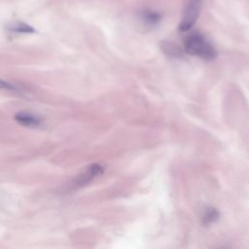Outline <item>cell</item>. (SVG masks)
I'll return each instance as SVG.
<instances>
[{"label": "cell", "mask_w": 249, "mask_h": 249, "mask_svg": "<svg viewBox=\"0 0 249 249\" xmlns=\"http://www.w3.org/2000/svg\"><path fill=\"white\" fill-rule=\"evenodd\" d=\"M184 46L189 54L199 56L205 60H212L217 55L214 47L199 32L191 33L186 38Z\"/></svg>", "instance_id": "1"}, {"label": "cell", "mask_w": 249, "mask_h": 249, "mask_svg": "<svg viewBox=\"0 0 249 249\" xmlns=\"http://www.w3.org/2000/svg\"><path fill=\"white\" fill-rule=\"evenodd\" d=\"M201 9V0H189L178 29L182 32L190 30L196 23Z\"/></svg>", "instance_id": "2"}, {"label": "cell", "mask_w": 249, "mask_h": 249, "mask_svg": "<svg viewBox=\"0 0 249 249\" xmlns=\"http://www.w3.org/2000/svg\"><path fill=\"white\" fill-rule=\"evenodd\" d=\"M103 172V167L100 164H92L90 165L81 176L76 180L75 187L79 188L84 185H87L89 182H90L94 177L98 176Z\"/></svg>", "instance_id": "3"}, {"label": "cell", "mask_w": 249, "mask_h": 249, "mask_svg": "<svg viewBox=\"0 0 249 249\" xmlns=\"http://www.w3.org/2000/svg\"><path fill=\"white\" fill-rule=\"evenodd\" d=\"M15 119L18 124L28 127H39L43 124V121L41 118L26 112L18 113L15 116Z\"/></svg>", "instance_id": "4"}, {"label": "cell", "mask_w": 249, "mask_h": 249, "mask_svg": "<svg viewBox=\"0 0 249 249\" xmlns=\"http://www.w3.org/2000/svg\"><path fill=\"white\" fill-rule=\"evenodd\" d=\"M140 18L145 24H147L149 26H153V25L158 24L160 21L161 16H160V14H159L155 11L144 10L140 14Z\"/></svg>", "instance_id": "5"}, {"label": "cell", "mask_w": 249, "mask_h": 249, "mask_svg": "<svg viewBox=\"0 0 249 249\" xmlns=\"http://www.w3.org/2000/svg\"><path fill=\"white\" fill-rule=\"evenodd\" d=\"M7 28H8V30H10L11 32H14V33H33V32H35V29L31 25H29L25 22L19 21V20L10 22L7 25Z\"/></svg>", "instance_id": "6"}, {"label": "cell", "mask_w": 249, "mask_h": 249, "mask_svg": "<svg viewBox=\"0 0 249 249\" xmlns=\"http://www.w3.org/2000/svg\"><path fill=\"white\" fill-rule=\"evenodd\" d=\"M218 217H219L218 212L215 209L210 208V209H207L205 211V214L203 216V221H204L205 224H209V223L215 222Z\"/></svg>", "instance_id": "7"}, {"label": "cell", "mask_w": 249, "mask_h": 249, "mask_svg": "<svg viewBox=\"0 0 249 249\" xmlns=\"http://www.w3.org/2000/svg\"><path fill=\"white\" fill-rule=\"evenodd\" d=\"M0 89H4L7 91H18L19 90L18 86L11 84L9 82L3 81V80H0Z\"/></svg>", "instance_id": "8"}, {"label": "cell", "mask_w": 249, "mask_h": 249, "mask_svg": "<svg viewBox=\"0 0 249 249\" xmlns=\"http://www.w3.org/2000/svg\"><path fill=\"white\" fill-rule=\"evenodd\" d=\"M163 48L166 50L167 53H170V54L176 55L180 53V49L177 46H175L173 44H170V43H166L165 47H163Z\"/></svg>", "instance_id": "9"}]
</instances>
